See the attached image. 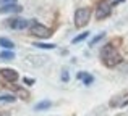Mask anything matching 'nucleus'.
Masks as SVG:
<instances>
[{
    "label": "nucleus",
    "mask_w": 128,
    "mask_h": 116,
    "mask_svg": "<svg viewBox=\"0 0 128 116\" xmlns=\"http://www.w3.org/2000/svg\"><path fill=\"white\" fill-rule=\"evenodd\" d=\"M110 10H112V5H110L109 2H106V0L99 2V3H97V6H96V18L97 19L107 18V16L110 15Z\"/></svg>",
    "instance_id": "20e7f679"
},
{
    "label": "nucleus",
    "mask_w": 128,
    "mask_h": 116,
    "mask_svg": "<svg viewBox=\"0 0 128 116\" xmlns=\"http://www.w3.org/2000/svg\"><path fill=\"white\" fill-rule=\"evenodd\" d=\"M15 100V95H0V103H13Z\"/></svg>",
    "instance_id": "9b49d317"
},
{
    "label": "nucleus",
    "mask_w": 128,
    "mask_h": 116,
    "mask_svg": "<svg viewBox=\"0 0 128 116\" xmlns=\"http://www.w3.org/2000/svg\"><path fill=\"white\" fill-rule=\"evenodd\" d=\"M0 47L6 48V50H12V48H15V44L6 37H0Z\"/></svg>",
    "instance_id": "1a4fd4ad"
},
{
    "label": "nucleus",
    "mask_w": 128,
    "mask_h": 116,
    "mask_svg": "<svg viewBox=\"0 0 128 116\" xmlns=\"http://www.w3.org/2000/svg\"><path fill=\"white\" fill-rule=\"evenodd\" d=\"M21 6L18 5V3H12V5H5L0 8V13H20L21 11Z\"/></svg>",
    "instance_id": "0eeeda50"
},
{
    "label": "nucleus",
    "mask_w": 128,
    "mask_h": 116,
    "mask_svg": "<svg viewBox=\"0 0 128 116\" xmlns=\"http://www.w3.org/2000/svg\"><path fill=\"white\" fill-rule=\"evenodd\" d=\"M68 79H70V74H68V71H63V73H62V81L68 82Z\"/></svg>",
    "instance_id": "a211bd4d"
},
{
    "label": "nucleus",
    "mask_w": 128,
    "mask_h": 116,
    "mask_svg": "<svg viewBox=\"0 0 128 116\" xmlns=\"http://www.w3.org/2000/svg\"><path fill=\"white\" fill-rule=\"evenodd\" d=\"M104 34H106V32H100L99 36H96V37H94L92 40H91V44H89L91 47H92V45H96V44H97V42H99V40H102V39H104Z\"/></svg>",
    "instance_id": "dca6fc26"
},
{
    "label": "nucleus",
    "mask_w": 128,
    "mask_h": 116,
    "mask_svg": "<svg viewBox=\"0 0 128 116\" xmlns=\"http://www.w3.org/2000/svg\"><path fill=\"white\" fill-rule=\"evenodd\" d=\"M50 107H52V102H50V100H42V102H39L34 108L38 111H44V110H49Z\"/></svg>",
    "instance_id": "6e6552de"
},
{
    "label": "nucleus",
    "mask_w": 128,
    "mask_h": 116,
    "mask_svg": "<svg viewBox=\"0 0 128 116\" xmlns=\"http://www.w3.org/2000/svg\"><path fill=\"white\" fill-rule=\"evenodd\" d=\"M91 19V8H78L75 11V26L76 28H84Z\"/></svg>",
    "instance_id": "f03ea898"
},
{
    "label": "nucleus",
    "mask_w": 128,
    "mask_h": 116,
    "mask_svg": "<svg viewBox=\"0 0 128 116\" xmlns=\"http://www.w3.org/2000/svg\"><path fill=\"white\" fill-rule=\"evenodd\" d=\"M10 28L13 29H26L28 26H31V21H28V19H21V18H13L8 21Z\"/></svg>",
    "instance_id": "423d86ee"
},
{
    "label": "nucleus",
    "mask_w": 128,
    "mask_h": 116,
    "mask_svg": "<svg viewBox=\"0 0 128 116\" xmlns=\"http://www.w3.org/2000/svg\"><path fill=\"white\" fill-rule=\"evenodd\" d=\"M81 77H83V73H78V74H76V79H80V81H81Z\"/></svg>",
    "instance_id": "aec40b11"
},
{
    "label": "nucleus",
    "mask_w": 128,
    "mask_h": 116,
    "mask_svg": "<svg viewBox=\"0 0 128 116\" xmlns=\"http://www.w3.org/2000/svg\"><path fill=\"white\" fill-rule=\"evenodd\" d=\"M0 3H3V5H12V3H16V0H0Z\"/></svg>",
    "instance_id": "6ab92c4d"
},
{
    "label": "nucleus",
    "mask_w": 128,
    "mask_h": 116,
    "mask_svg": "<svg viewBox=\"0 0 128 116\" xmlns=\"http://www.w3.org/2000/svg\"><path fill=\"white\" fill-rule=\"evenodd\" d=\"M0 116H10V113H2V111H0Z\"/></svg>",
    "instance_id": "412c9836"
},
{
    "label": "nucleus",
    "mask_w": 128,
    "mask_h": 116,
    "mask_svg": "<svg viewBox=\"0 0 128 116\" xmlns=\"http://www.w3.org/2000/svg\"><path fill=\"white\" fill-rule=\"evenodd\" d=\"M31 34L39 39H49L52 36V31L44 24H39L38 21H31Z\"/></svg>",
    "instance_id": "7ed1b4c3"
},
{
    "label": "nucleus",
    "mask_w": 128,
    "mask_h": 116,
    "mask_svg": "<svg viewBox=\"0 0 128 116\" xmlns=\"http://www.w3.org/2000/svg\"><path fill=\"white\" fill-rule=\"evenodd\" d=\"M36 82V79H32V77H23V84H26V85H32Z\"/></svg>",
    "instance_id": "f3484780"
},
{
    "label": "nucleus",
    "mask_w": 128,
    "mask_h": 116,
    "mask_svg": "<svg viewBox=\"0 0 128 116\" xmlns=\"http://www.w3.org/2000/svg\"><path fill=\"white\" fill-rule=\"evenodd\" d=\"M0 74H2V77L5 79V81H8V82H16L18 81V71H15V69H12V68H2L0 69Z\"/></svg>",
    "instance_id": "39448f33"
},
{
    "label": "nucleus",
    "mask_w": 128,
    "mask_h": 116,
    "mask_svg": "<svg viewBox=\"0 0 128 116\" xmlns=\"http://www.w3.org/2000/svg\"><path fill=\"white\" fill-rule=\"evenodd\" d=\"M15 58V53L13 52H10V50H6V52H2L0 53V60H5V61H10V60H13Z\"/></svg>",
    "instance_id": "f8f14e48"
},
{
    "label": "nucleus",
    "mask_w": 128,
    "mask_h": 116,
    "mask_svg": "<svg viewBox=\"0 0 128 116\" xmlns=\"http://www.w3.org/2000/svg\"><path fill=\"white\" fill-rule=\"evenodd\" d=\"M120 2H123V0H115V2H114V5H117V3H120Z\"/></svg>",
    "instance_id": "4be33fe9"
},
{
    "label": "nucleus",
    "mask_w": 128,
    "mask_h": 116,
    "mask_svg": "<svg viewBox=\"0 0 128 116\" xmlns=\"http://www.w3.org/2000/svg\"><path fill=\"white\" fill-rule=\"evenodd\" d=\"M81 81H83V84H84V85H91V84H92V81H94V77L91 74H88V73H83Z\"/></svg>",
    "instance_id": "ddd939ff"
},
{
    "label": "nucleus",
    "mask_w": 128,
    "mask_h": 116,
    "mask_svg": "<svg viewBox=\"0 0 128 116\" xmlns=\"http://www.w3.org/2000/svg\"><path fill=\"white\" fill-rule=\"evenodd\" d=\"M88 36H89V32H81V34H80V36H76V37L75 39H73V44H78V42H81V40H84V39L88 37Z\"/></svg>",
    "instance_id": "4468645a"
},
{
    "label": "nucleus",
    "mask_w": 128,
    "mask_h": 116,
    "mask_svg": "<svg viewBox=\"0 0 128 116\" xmlns=\"http://www.w3.org/2000/svg\"><path fill=\"white\" fill-rule=\"evenodd\" d=\"M34 47L38 48H44V50H54V48L57 47L55 44H44V42H36V44H32Z\"/></svg>",
    "instance_id": "9d476101"
},
{
    "label": "nucleus",
    "mask_w": 128,
    "mask_h": 116,
    "mask_svg": "<svg viewBox=\"0 0 128 116\" xmlns=\"http://www.w3.org/2000/svg\"><path fill=\"white\" fill-rule=\"evenodd\" d=\"M100 55H102L104 65L109 66V68H114V66H117L118 63H122V57L117 53L115 45H112V44H107L106 47L102 48V53Z\"/></svg>",
    "instance_id": "f257e3e1"
},
{
    "label": "nucleus",
    "mask_w": 128,
    "mask_h": 116,
    "mask_svg": "<svg viewBox=\"0 0 128 116\" xmlns=\"http://www.w3.org/2000/svg\"><path fill=\"white\" fill-rule=\"evenodd\" d=\"M16 94H18L20 98H23V100H28V98H29V94H28V92H24V89H18Z\"/></svg>",
    "instance_id": "2eb2a0df"
}]
</instances>
